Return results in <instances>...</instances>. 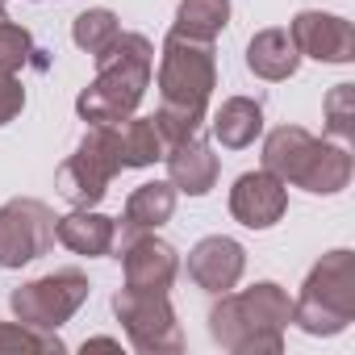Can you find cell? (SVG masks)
<instances>
[{
    "label": "cell",
    "mask_w": 355,
    "mask_h": 355,
    "mask_svg": "<svg viewBox=\"0 0 355 355\" xmlns=\"http://www.w3.org/2000/svg\"><path fill=\"white\" fill-rule=\"evenodd\" d=\"M214 88H218L214 46L197 42V38L167 34L163 59H159V113H155V125L167 146L197 138Z\"/></svg>",
    "instance_id": "cell-1"
},
{
    "label": "cell",
    "mask_w": 355,
    "mask_h": 355,
    "mask_svg": "<svg viewBox=\"0 0 355 355\" xmlns=\"http://www.w3.org/2000/svg\"><path fill=\"white\" fill-rule=\"evenodd\" d=\"M288 322H293V301L272 280L230 293L209 309V334L230 355H280Z\"/></svg>",
    "instance_id": "cell-2"
},
{
    "label": "cell",
    "mask_w": 355,
    "mask_h": 355,
    "mask_svg": "<svg viewBox=\"0 0 355 355\" xmlns=\"http://www.w3.org/2000/svg\"><path fill=\"white\" fill-rule=\"evenodd\" d=\"M150 71H155V46L142 34H117V42L96 55V80L76 101L80 117L92 125H117L134 117V109L150 88Z\"/></svg>",
    "instance_id": "cell-3"
},
{
    "label": "cell",
    "mask_w": 355,
    "mask_h": 355,
    "mask_svg": "<svg viewBox=\"0 0 355 355\" xmlns=\"http://www.w3.org/2000/svg\"><path fill=\"white\" fill-rule=\"evenodd\" d=\"M263 171L313 197H334L351 184V155L334 142L313 138L301 125H280L263 142Z\"/></svg>",
    "instance_id": "cell-4"
},
{
    "label": "cell",
    "mask_w": 355,
    "mask_h": 355,
    "mask_svg": "<svg viewBox=\"0 0 355 355\" xmlns=\"http://www.w3.org/2000/svg\"><path fill=\"white\" fill-rule=\"evenodd\" d=\"M293 322L313 338L343 334L355 322V255L347 247L313 263L301 284V297L293 301Z\"/></svg>",
    "instance_id": "cell-5"
},
{
    "label": "cell",
    "mask_w": 355,
    "mask_h": 355,
    "mask_svg": "<svg viewBox=\"0 0 355 355\" xmlns=\"http://www.w3.org/2000/svg\"><path fill=\"white\" fill-rule=\"evenodd\" d=\"M117 171H125L117 125H92V130L80 138L76 155L59 167V180H55V184H59V197H63L67 205H76V209H96V205L105 201L109 180H113Z\"/></svg>",
    "instance_id": "cell-6"
},
{
    "label": "cell",
    "mask_w": 355,
    "mask_h": 355,
    "mask_svg": "<svg viewBox=\"0 0 355 355\" xmlns=\"http://www.w3.org/2000/svg\"><path fill=\"white\" fill-rule=\"evenodd\" d=\"M113 313L130 334V347L142 355H175L184 351V330L175 322V309L167 293H146V288H121L113 297Z\"/></svg>",
    "instance_id": "cell-7"
},
{
    "label": "cell",
    "mask_w": 355,
    "mask_h": 355,
    "mask_svg": "<svg viewBox=\"0 0 355 355\" xmlns=\"http://www.w3.org/2000/svg\"><path fill=\"white\" fill-rule=\"evenodd\" d=\"M92 284L84 272L76 268H63V272H51V276H38L21 288H13L9 297V309L21 326H34V330H59L84 301H88Z\"/></svg>",
    "instance_id": "cell-8"
},
{
    "label": "cell",
    "mask_w": 355,
    "mask_h": 355,
    "mask_svg": "<svg viewBox=\"0 0 355 355\" xmlns=\"http://www.w3.org/2000/svg\"><path fill=\"white\" fill-rule=\"evenodd\" d=\"M55 222L59 218L34 197L0 205V268H26L46 255L55 243Z\"/></svg>",
    "instance_id": "cell-9"
},
{
    "label": "cell",
    "mask_w": 355,
    "mask_h": 355,
    "mask_svg": "<svg viewBox=\"0 0 355 355\" xmlns=\"http://www.w3.org/2000/svg\"><path fill=\"white\" fill-rule=\"evenodd\" d=\"M288 38L301 55H309L318 63H351L355 59V30L338 13L301 9L288 26Z\"/></svg>",
    "instance_id": "cell-10"
},
{
    "label": "cell",
    "mask_w": 355,
    "mask_h": 355,
    "mask_svg": "<svg viewBox=\"0 0 355 355\" xmlns=\"http://www.w3.org/2000/svg\"><path fill=\"white\" fill-rule=\"evenodd\" d=\"M288 209V189L272 171H243L230 189V214L247 230H268L284 218Z\"/></svg>",
    "instance_id": "cell-11"
},
{
    "label": "cell",
    "mask_w": 355,
    "mask_h": 355,
    "mask_svg": "<svg viewBox=\"0 0 355 355\" xmlns=\"http://www.w3.org/2000/svg\"><path fill=\"white\" fill-rule=\"evenodd\" d=\"M121 268H125V288H146V293H167L175 272H180V259H175V247L155 239V234H130L125 251H121Z\"/></svg>",
    "instance_id": "cell-12"
},
{
    "label": "cell",
    "mask_w": 355,
    "mask_h": 355,
    "mask_svg": "<svg viewBox=\"0 0 355 355\" xmlns=\"http://www.w3.org/2000/svg\"><path fill=\"white\" fill-rule=\"evenodd\" d=\"M243 272H247V251L226 234H209L189 251V276L205 293H230L243 280Z\"/></svg>",
    "instance_id": "cell-13"
},
{
    "label": "cell",
    "mask_w": 355,
    "mask_h": 355,
    "mask_svg": "<svg viewBox=\"0 0 355 355\" xmlns=\"http://www.w3.org/2000/svg\"><path fill=\"white\" fill-rule=\"evenodd\" d=\"M167 159V175H171V189L175 193H189V197H205L214 184H218V155L197 142V138H184V142H171L163 150Z\"/></svg>",
    "instance_id": "cell-14"
},
{
    "label": "cell",
    "mask_w": 355,
    "mask_h": 355,
    "mask_svg": "<svg viewBox=\"0 0 355 355\" xmlns=\"http://www.w3.org/2000/svg\"><path fill=\"white\" fill-rule=\"evenodd\" d=\"M55 239L67 251L88 255V259L92 255H109L113 239H117V222L105 218V214H96V209H76V214H67V218L55 222Z\"/></svg>",
    "instance_id": "cell-15"
},
{
    "label": "cell",
    "mask_w": 355,
    "mask_h": 355,
    "mask_svg": "<svg viewBox=\"0 0 355 355\" xmlns=\"http://www.w3.org/2000/svg\"><path fill=\"white\" fill-rule=\"evenodd\" d=\"M297 63H301V51L293 46L288 30H259L247 46V67L259 76V80H288L297 76Z\"/></svg>",
    "instance_id": "cell-16"
},
{
    "label": "cell",
    "mask_w": 355,
    "mask_h": 355,
    "mask_svg": "<svg viewBox=\"0 0 355 355\" xmlns=\"http://www.w3.org/2000/svg\"><path fill=\"white\" fill-rule=\"evenodd\" d=\"M175 214V189L171 184H138L125 201V214H121V239L130 234H142V230H159L163 222H171Z\"/></svg>",
    "instance_id": "cell-17"
},
{
    "label": "cell",
    "mask_w": 355,
    "mask_h": 355,
    "mask_svg": "<svg viewBox=\"0 0 355 355\" xmlns=\"http://www.w3.org/2000/svg\"><path fill=\"white\" fill-rule=\"evenodd\" d=\"M263 130V109L247 96H230L222 101V109L214 113V138L226 146V150H243L259 138Z\"/></svg>",
    "instance_id": "cell-18"
},
{
    "label": "cell",
    "mask_w": 355,
    "mask_h": 355,
    "mask_svg": "<svg viewBox=\"0 0 355 355\" xmlns=\"http://www.w3.org/2000/svg\"><path fill=\"white\" fill-rule=\"evenodd\" d=\"M226 26H230V0H180L171 34L197 38V42H214Z\"/></svg>",
    "instance_id": "cell-19"
},
{
    "label": "cell",
    "mask_w": 355,
    "mask_h": 355,
    "mask_svg": "<svg viewBox=\"0 0 355 355\" xmlns=\"http://www.w3.org/2000/svg\"><path fill=\"white\" fill-rule=\"evenodd\" d=\"M117 134H121V163L125 167H150L167 150L155 117H125V121H117Z\"/></svg>",
    "instance_id": "cell-20"
},
{
    "label": "cell",
    "mask_w": 355,
    "mask_h": 355,
    "mask_svg": "<svg viewBox=\"0 0 355 355\" xmlns=\"http://www.w3.org/2000/svg\"><path fill=\"white\" fill-rule=\"evenodd\" d=\"M117 34H121V26H117V17H113L109 9H88V13H80V17L71 21L76 46L88 51L92 59H96L101 51H109V46L117 42Z\"/></svg>",
    "instance_id": "cell-21"
},
{
    "label": "cell",
    "mask_w": 355,
    "mask_h": 355,
    "mask_svg": "<svg viewBox=\"0 0 355 355\" xmlns=\"http://www.w3.org/2000/svg\"><path fill=\"white\" fill-rule=\"evenodd\" d=\"M9 351H42V355H59L63 351V338L51 334V330H34V326H21V322H0V355Z\"/></svg>",
    "instance_id": "cell-22"
},
{
    "label": "cell",
    "mask_w": 355,
    "mask_h": 355,
    "mask_svg": "<svg viewBox=\"0 0 355 355\" xmlns=\"http://www.w3.org/2000/svg\"><path fill=\"white\" fill-rule=\"evenodd\" d=\"M30 55H34L30 30L13 26V21L5 17V21H0V76H17V71L30 63Z\"/></svg>",
    "instance_id": "cell-23"
},
{
    "label": "cell",
    "mask_w": 355,
    "mask_h": 355,
    "mask_svg": "<svg viewBox=\"0 0 355 355\" xmlns=\"http://www.w3.org/2000/svg\"><path fill=\"white\" fill-rule=\"evenodd\" d=\"M326 130L334 138H355V84H334L326 96Z\"/></svg>",
    "instance_id": "cell-24"
},
{
    "label": "cell",
    "mask_w": 355,
    "mask_h": 355,
    "mask_svg": "<svg viewBox=\"0 0 355 355\" xmlns=\"http://www.w3.org/2000/svg\"><path fill=\"white\" fill-rule=\"evenodd\" d=\"M26 109V88L17 76H0V125H9Z\"/></svg>",
    "instance_id": "cell-25"
},
{
    "label": "cell",
    "mask_w": 355,
    "mask_h": 355,
    "mask_svg": "<svg viewBox=\"0 0 355 355\" xmlns=\"http://www.w3.org/2000/svg\"><path fill=\"white\" fill-rule=\"evenodd\" d=\"M84 347H117V338H88Z\"/></svg>",
    "instance_id": "cell-26"
},
{
    "label": "cell",
    "mask_w": 355,
    "mask_h": 355,
    "mask_svg": "<svg viewBox=\"0 0 355 355\" xmlns=\"http://www.w3.org/2000/svg\"><path fill=\"white\" fill-rule=\"evenodd\" d=\"M0 21H5V0H0Z\"/></svg>",
    "instance_id": "cell-27"
}]
</instances>
